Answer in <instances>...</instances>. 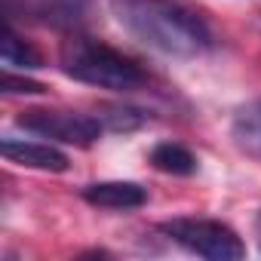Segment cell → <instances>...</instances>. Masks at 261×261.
Here are the masks:
<instances>
[{
    "label": "cell",
    "mask_w": 261,
    "mask_h": 261,
    "mask_svg": "<svg viewBox=\"0 0 261 261\" xmlns=\"http://www.w3.org/2000/svg\"><path fill=\"white\" fill-rule=\"evenodd\" d=\"M114 19L129 37L172 59H197L212 49L206 22L178 0H114Z\"/></svg>",
    "instance_id": "obj_1"
},
{
    "label": "cell",
    "mask_w": 261,
    "mask_h": 261,
    "mask_svg": "<svg viewBox=\"0 0 261 261\" xmlns=\"http://www.w3.org/2000/svg\"><path fill=\"white\" fill-rule=\"evenodd\" d=\"M62 71L86 86H98V89H120V92H129V89H139L148 77L145 71L126 59L123 53L92 40V37H83V34H74L62 43Z\"/></svg>",
    "instance_id": "obj_2"
},
{
    "label": "cell",
    "mask_w": 261,
    "mask_h": 261,
    "mask_svg": "<svg viewBox=\"0 0 261 261\" xmlns=\"http://www.w3.org/2000/svg\"><path fill=\"white\" fill-rule=\"evenodd\" d=\"M160 230L181 249L209 261H240L246 255V246L237 230L215 218H172L163 221Z\"/></svg>",
    "instance_id": "obj_3"
},
{
    "label": "cell",
    "mask_w": 261,
    "mask_h": 261,
    "mask_svg": "<svg viewBox=\"0 0 261 261\" xmlns=\"http://www.w3.org/2000/svg\"><path fill=\"white\" fill-rule=\"evenodd\" d=\"M16 123L25 133L62 142V145H77V148H89L92 142L101 139V120L80 114V111H53V108H28L16 117Z\"/></svg>",
    "instance_id": "obj_4"
},
{
    "label": "cell",
    "mask_w": 261,
    "mask_h": 261,
    "mask_svg": "<svg viewBox=\"0 0 261 261\" xmlns=\"http://www.w3.org/2000/svg\"><path fill=\"white\" fill-rule=\"evenodd\" d=\"M4 157L16 166L25 169H40V172H68L71 160L68 154H62L53 145H40V142H25V139H4L0 142Z\"/></svg>",
    "instance_id": "obj_5"
},
{
    "label": "cell",
    "mask_w": 261,
    "mask_h": 261,
    "mask_svg": "<svg viewBox=\"0 0 261 261\" xmlns=\"http://www.w3.org/2000/svg\"><path fill=\"white\" fill-rule=\"evenodd\" d=\"M83 200L98 209H142L148 203V191L136 181H95L83 188Z\"/></svg>",
    "instance_id": "obj_6"
},
{
    "label": "cell",
    "mask_w": 261,
    "mask_h": 261,
    "mask_svg": "<svg viewBox=\"0 0 261 261\" xmlns=\"http://www.w3.org/2000/svg\"><path fill=\"white\" fill-rule=\"evenodd\" d=\"M230 139H233V145H237L243 154L261 160V98L243 105V108L233 114Z\"/></svg>",
    "instance_id": "obj_7"
},
{
    "label": "cell",
    "mask_w": 261,
    "mask_h": 261,
    "mask_svg": "<svg viewBox=\"0 0 261 261\" xmlns=\"http://www.w3.org/2000/svg\"><path fill=\"white\" fill-rule=\"evenodd\" d=\"M151 166L166 172V175H194L197 172V157L175 142H160L151 151Z\"/></svg>",
    "instance_id": "obj_8"
},
{
    "label": "cell",
    "mask_w": 261,
    "mask_h": 261,
    "mask_svg": "<svg viewBox=\"0 0 261 261\" xmlns=\"http://www.w3.org/2000/svg\"><path fill=\"white\" fill-rule=\"evenodd\" d=\"M0 56H4V65L7 68H43V56L31 46V43H25L13 28H7V34H4V49H0Z\"/></svg>",
    "instance_id": "obj_9"
},
{
    "label": "cell",
    "mask_w": 261,
    "mask_h": 261,
    "mask_svg": "<svg viewBox=\"0 0 261 261\" xmlns=\"http://www.w3.org/2000/svg\"><path fill=\"white\" fill-rule=\"evenodd\" d=\"M98 120H101L105 129H114V133H133V129H139L148 120V114L139 111V108L111 105V108H105V114H98Z\"/></svg>",
    "instance_id": "obj_10"
},
{
    "label": "cell",
    "mask_w": 261,
    "mask_h": 261,
    "mask_svg": "<svg viewBox=\"0 0 261 261\" xmlns=\"http://www.w3.org/2000/svg\"><path fill=\"white\" fill-rule=\"evenodd\" d=\"M0 89H4L7 95H43L46 86L40 80H31V77H19L13 74L10 68L4 71V83H0Z\"/></svg>",
    "instance_id": "obj_11"
},
{
    "label": "cell",
    "mask_w": 261,
    "mask_h": 261,
    "mask_svg": "<svg viewBox=\"0 0 261 261\" xmlns=\"http://www.w3.org/2000/svg\"><path fill=\"white\" fill-rule=\"evenodd\" d=\"M258 221H261V215H258Z\"/></svg>",
    "instance_id": "obj_12"
}]
</instances>
